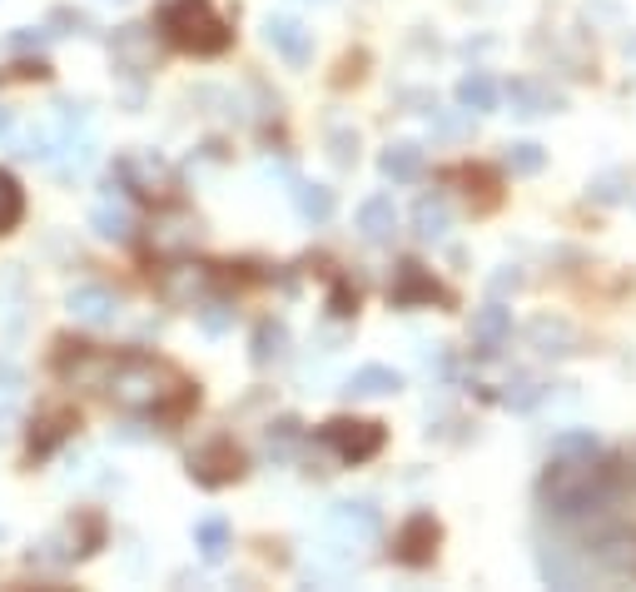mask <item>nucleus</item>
Masks as SVG:
<instances>
[{
    "mask_svg": "<svg viewBox=\"0 0 636 592\" xmlns=\"http://www.w3.org/2000/svg\"><path fill=\"white\" fill-rule=\"evenodd\" d=\"M507 169H512V175H543L547 169V150L537 140H518V144H507Z\"/></svg>",
    "mask_w": 636,
    "mask_h": 592,
    "instance_id": "c85d7f7f",
    "label": "nucleus"
},
{
    "mask_svg": "<svg viewBox=\"0 0 636 592\" xmlns=\"http://www.w3.org/2000/svg\"><path fill=\"white\" fill-rule=\"evenodd\" d=\"M194 547H200L204 563H219V557L229 553V518L209 513V518L194 522Z\"/></svg>",
    "mask_w": 636,
    "mask_h": 592,
    "instance_id": "bb28decb",
    "label": "nucleus"
},
{
    "mask_svg": "<svg viewBox=\"0 0 636 592\" xmlns=\"http://www.w3.org/2000/svg\"><path fill=\"white\" fill-rule=\"evenodd\" d=\"M329 314H333V319H354V314H358V289L348 285V279H339V285H333Z\"/></svg>",
    "mask_w": 636,
    "mask_h": 592,
    "instance_id": "f704fd0d",
    "label": "nucleus"
},
{
    "mask_svg": "<svg viewBox=\"0 0 636 592\" xmlns=\"http://www.w3.org/2000/svg\"><path fill=\"white\" fill-rule=\"evenodd\" d=\"M518 289H522V274L512 269V264L493 274V294H518Z\"/></svg>",
    "mask_w": 636,
    "mask_h": 592,
    "instance_id": "58836bf2",
    "label": "nucleus"
},
{
    "mask_svg": "<svg viewBox=\"0 0 636 592\" xmlns=\"http://www.w3.org/2000/svg\"><path fill=\"white\" fill-rule=\"evenodd\" d=\"M527 339L543 358H567V354H577L582 349V333L567 319H557V314H537V319L527 324Z\"/></svg>",
    "mask_w": 636,
    "mask_h": 592,
    "instance_id": "4468645a",
    "label": "nucleus"
},
{
    "mask_svg": "<svg viewBox=\"0 0 636 592\" xmlns=\"http://www.w3.org/2000/svg\"><path fill=\"white\" fill-rule=\"evenodd\" d=\"M304 439V428H298V418H279V424L269 428V453L274 458H283V453H294V443Z\"/></svg>",
    "mask_w": 636,
    "mask_h": 592,
    "instance_id": "72a5a7b5",
    "label": "nucleus"
},
{
    "mask_svg": "<svg viewBox=\"0 0 636 592\" xmlns=\"http://www.w3.org/2000/svg\"><path fill=\"white\" fill-rule=\"evenodd\" d=\"M437 543H443V528H437L433 513H412L398 528V538H393V557L403 568H428L437 557Z\"/></svg>",
    "mask_w": 636,
    "mask_h": 592,
    "instance_id": "6e6552de",
    "label": "nucleus"
},
{
    "mask_svg": "<svg viewBox=\"0 0 636 592\" xmlns=\"http://www.w3.org/2000/svg\"><path fill=\"white\" fill-rule=\"evenodd\" d=\"M543 578L552 582V588H577L582 568H577V563H567V557L552 547V553H543Z\"/></svg>",
    "mask_w": 636,
    "mask_h": 592,
    "instance_id": "473e14b6",
    "label": "nucleus"
},
{
    "mask_svg": "<svg viewBox=\"0 0 636 592\" xmlns=\"http://www.w3.org/2000/svg\"><path fill=\"white\" fill-rule=\"evenodd\" d=\"M552 453L557 458H592L597 453V433L592 428H567V433L552 439Z\"/></svg>",
    "mask_w": 636,
    "mask_h": 592,
    "instance_id": "7c9ffc66",
    "label": "nucleus"
},
{
    "mask_svg": "<svg viewBox=\"0 0 636 592\" xmlns=\"http://www.w3.org/2000/svg\"><path fill=\"white\" fill-rule=\"evenodd\" d=\"M283 349H289V329H283L279 319H264L259 329H254V339H249V358H254V368L279 364Z\"/></svg>",
    "mask_w": 636,
    "mask_h": 592,
    "instance_id": "393cba45",
    "label": "nucleus"
},
{
    "mask_svg": "<svg viewBox=\"0 0 636 592\" xmlns=\"http://www.w3.org/2000/svg\"><path fill=\"white\" fill-rule=\"evenodd\" d=\"M194 314H200V324H204L209 333H225L229 319H234V308H225V304H200Z\"/></svg>",
    "mask_w": 636,
    "mask_h": 592,
    "instance_id": "e433bc0d",
    "label": "nucleus"
},
{
    "mask_svg": "<svg viewBox=\"0 0 636 592\" xmlns=\"http://www.w3.org/2000/svg\"><path fill=\"white\" fill-rule=\"evenodd\" d=\"M383 424H368V418H333V424L318 428V443L339 453V463H368L383 449Z\"/></svg>",
    "mask_w": 636,
    "mask_h": 592,
    "instance_id": "20e7f679",
    "label": "nucleus"
},
{
    "mask_svg": "<svg viewBox=\"0 0 636 592\" xmlns=\"http://www.w3.org/2000/svg\"><path fill=\"white\" fill-rule=\"evenodd\" d=\"M622 488V478L612 468H592V458H557V468H547L537 493L543 508L557 518H587L612 503V493Z\"/></svg>",
    "mask_w": 636,
    "mask_h": 592,
    "instance_id": "f03ea898",
    "label": "nucleus"
},
{
    "mask_svg": "<svg viewBox=\"0 0 636 592\" xmlns=\"http://www.w3.org/2000/svg\"><path fill=\"white\" fill-rule=\"evenodd\" d=\"M105 364H110V354L94 344H75V339H60L55 344V374L65 383H75V389H100Z\"/></svg>",
    "mask_w": 636,
    "mask_h": 592,
    "instance_id": "1a4fd4ad",
    "label": "nucleus"
},
{
    "mask_svg": "<svg viewBox=\"0 0 636 592\" xmlns=\"http://www.w3.org/2000/svg\"><path fill=\"white\" fill-rule=\"evenodd\" d=\"M389 299H393L398 308L448 304V289L437 285V279H433V274H428L418 260H398V269H393V285H389Z\"/></svg>",
    "mask_w": 636,
    "mask_h": 592,
    "instance_id": "9d476101",
    "label": "nucleus"
},
{
    "mask_svg": "<svg viewBox=\"0 0 636 592\" xmlns=\"http://www.w3.org/2000/svg\"><path fill=\"white\" fill-rule=\"evenodd\" d=\"M378 169H383L393 185H412V179L423 175V144H412V140L389 144V150L378 154Z\"/></svg>",
    "mask_w": 636,
    "mask_h": 592,
    "instance_id": "6ab92c4d",
    "label": "nucleus"
},
{
    "mask_svg": "<svg viewBox=\"0 0 636 592\" xmlns=\"http://www.w3.org/2000/svg\"><path fill=\"white\" fill-rule=\"evenodd\" d=\"M497 100H503V90H497V80L487 71H468L458 80V105L468 110V115H493Z\"/></svg>",
    "mask_w": 636,
    "mask_h": 592,
    "instance_id": "aec40b11",
    "label": "nucleus"
},
{
    "mask_svg": "<svg viewBox=\"0 0 636 592\" xmlns=\"http://www.w3.org/2000/svg\"><path fill=\"white\" fill-rule=\"evenodd\" d=\"M398 389H403V374L389 364H364L354 379H348V393H354V399H383V393H398Z\"/></svg>",
    "mask_w": 636,
    "mask_h": 592,
    "instance_id": "4be33fe9",
    "label": "nucleus"
},
{
    "mask_svg": "<svg viewBox=\"0 0 636 592\" xmlns=\"http://www.w3.org/2000/svg\"><path fill=\"white\" fill-rule=\"evenodd\" d=\"M358 235H364L368 244H393V235H398V204H393L389 194L364 200L358 204Z\"/></svg>",
    "mask_w": 636,
    "mask_h": 592,
    "instance_id": "a211bd4d",
    "label": "nucleus"
},
{
    "mask_svg": "<svg viewBox=\"0 0 636 592\" xmlns=\"http://www.w3.org/2000/svg\"><path fill=\"white\" fill-rule=\"evenodd\" d=\"M115 179L125 190L140 194V200H169V190H175V175H169V165L160 154H119Z\"/></svg>",
    "mask_w": 636,
    "mask_h": 592,
    "instance_id": "423d86ee",
    "label": "nucleus"
},
{
    "mask_svg": "<svg viewBox=\"0 0 636 592\" xmlns=\"http://www.w3.org/2000/svg\"><path fill=\"white\" fill-rule=\"evenodd\" d=\"M189 478H194L200 488H225V483H234V478H244V453H239L229 439L204 443V449L189 453Z\"/></svg>",
    "mask_w": 636,
    "mask_h": 592,
    "instance_id": "0eeeda50",
    "label": "nucleus"
},
{
    "mask_svg": "<svg viewBox=\"0 0 636 592\" xmlns=\"http://www.w3.org/2000/svg\"><path fill=\"white\" fill-rule=\"evenodd\" d=\"M607 572H622V578H636V533H612L601 538L597 553H592Z\"/></svg>",
    "mask_w": 636,
    "mask_h": 592,
    "instance_id": "b1692460",
    "label": "nucleus"
},
{
    "mask_svg": "<svg viewBox=\"0 0 636 592\" xmlns=\"http://www.w3.org/2000/svg\"><path fill=\"white\" fill-rule=\"evenodd\" d=\"M622 185H626V175H597V179L587 185V190H592V200L616 204V200H622Z\"/></svg>",
    "mask_w": 636,
    "mask_h": 592,
    "instance_id": "c9c22d12",
    "label": "nucleus"
},
{
    "mask_svg": "<svg viewBox=\"0 0 636 592\" xmlns=\"http://www.w3.org/2000/svg\"><path fill=\"white\" fill-rule=\"evenodd\" d=\"M15 389H21V368L0 358V393H15Z\"/></svg>",
    "mask_w": 636,
    "mask_h": 592,
    "instance_id": "a19ab883",
    "label": "nucleus"
},
{
    "mask_svg": "<svg viewBox=\"0 0 636 592\" xmlns=\"http://www.w3.org/2000/svg\"><path fill=\"white\" fill-rule=\"evenodd\" d=\"M71 428H80V414H75V408H55V414H46L36 428H30V458L55 453L60 439H71Z\"/></svg>",
    "mask_w": 636,
    "mask_h": 592,
    "instance_id": "412c9836",
    "label": "nucleus"
},
{
    "mask_svg": "<svg viewBox=\"0 0 636 592\" xmlns=\"http://www.w3.org/2000/svg\"><path fill=\"white\" fill-rule=\"evenodd\" d=\"M507 339H512V314H507L497 299L472 314V344H478V358H493Z\"/></svg>",
    "mask_w": 636,
    "mask_h": 592,
    "instance_id": "dca6fc26",
    "label": "nucleus"
},
{
    "mask_svg": "<svg viewBox=\"0 0 636 592\" xmlns=\"http://www.w3.org/2000/svg\"><path fill=\"white\" fill-rule=\"evenodd\" d=\"M46 40H50V25H46V30H15L11 46H15V50H40Z\"/></svg>",
    "mask_w": 636,
    "mask_h": 592,
    "instance_id": "ea45409f",
    "label": "nucleus"
},
{
    "mask_svg": "<svg viewBox=\"0 0 636 592\" xmlns=\"http://www.w3.org/2000/svg\"><path fill=\"white\" fill-rule=\"evenodd\" d=\"M0 424H11V403H0Z\"/></svg>",
    "mask_w": 636,
    "mask_h": 592,
    "instance_id": "c03bdc74",
    "label": "nucleus"
},
{
    "mask_svg": "<svg viewBox=\"0 0 636 592\" xmlns=\"http://www.w3.org/2000/svg\"><path fill=\"white\" fill-rule=\"evenodd\" d=\"M71 314L80 324H90V329H110V324L119 319V299L110 294L105 285H80V289H71Z\"/></svg>",
    "mask_w": 636,
    "mask_h": 592,
    "instance_id": "2eb2a0df",
    "label": "nucleus"
},
{
    "mask_svg": "<svg viewBox=\"0 0 636 592\" xmlns=\"http://www.w3.org/2000/svg\"><path fill=\"white\" fill-rule=\"evenodd\" d=\"M507 105H512V115L537 119V115H557L567 100H562V90H552V85L537 80V75H518V80L507 85Z\"/></svg>",
    "mask_w": 636,
    "mask_h": 592,
    "instance_id": "9b49d317",
    "label": "nucleus"
},
{
    "mask_svg": "<svg viewBox=\"0 0 636 592\" xmlns=\"http://www.w3.org/2000/svg\"><path fill=\"white\" fill-rule=\"evenodd\" d=\"M412 229H418V239H443L453 229V210L443 194H423V200L412 204Z\"/></svg>",
    "mask_w": 636,
    "mask_h": 592,
    "instance_id": "5701e85b",
    "label": "nucleus"
},
{
    "mask_svg": "<svg viewBox=\"0 0 636 592\" xmlns=\"http://www.w3.org/2000/svg\"><path fill=\"white\" fill-rule=\"evenodd\" d=\"M11 125H15V115L5 105H0V135H11Z\"/></svg>",
    "mask_w": 636,
    "mask_h": 592,
    "instance_id": "79ce46f5",
    "label": "nucleus"
},
{
    "mask_svg": "<svg viewBox=\"0 0 636 592\" xmlns=\"http://www.w3.org/2000/svg\"><path fill=\"white\" fill-rule=\"evenodd\" d=\"M543 399H547V383H537V379H518V383H507V393H503V403H507V408H518V414L537 408Z\"/></svg>",
    "mask_w": 636,
    "mask_h": 592,
    "instance_id": "2f4dec72",
    "label": "nucleus"
},
{
    "mask_svg": "<svg viewBox=\"0 0 636 592\" xmlns=\"http://www.w3.org/2000/svg\"><path fill=\"white\" fill-rule=\"evenodd\" d=\"M154 289H160V299L175 308H189V304H204L214 289V264H165V269L154 274Z\"/></svg>",
    "mask_w": 636,
    "mask_h": 592,
    "instance_id": "39448f33",
    "label": "nucleus"
},
{
    "mask_svg": "<svg viewBox=\"0 0 636 592\" xmlns=\"http://www.w3.org/2000/svg\"><path fill=\"white\" fill-rule=\"evenodd\" d=\"M333 160H339L343 169H348V165H358V135L333 130Z\"/></svg>",
    "mask_w": 636,
    "mask_h": 592,
    "instance_id": "4c0bfd02",
    "label": "nucleus"
},
{
    "mask_svg": "<svg viewBox=\"0 0 636 592\" xmlns=\"http://www.w3.org/2000/svg\"><path fill=\"white\" fill-rule=\"evenodd\" d=\"M90 229L100 239H115V244H125V239H135V219L125 204H94L90 210Z\"/></svg>",
    "mask_w": 636,
    "mask_h": 592,
    "instance_id": "a878e982",
    "label": "nucleus"
},
{
    "mask_svg": "<svg viewBox=\"0 0 636 592\" xmlns=\"http://www.w3.org/2000/svg\"><path fill=\"white\" fill-rule=\"evenodd\" d=\"M294 204H298V214H304L308 225H329L333 219V190L329 185H294Z\"/></svg>",
    "mask_w": 636,
    "mask_h": 592,
    "instance_id": "cd10ccee",
    "label": "nucleus"
},
{
    "mask_svg": "<svg viewBox=\"0 0 636 592\" xmlns=\"http://www.w3.org/2000/svg\"><path fill=\"white\" fill-rule=\"evenodd\" d=\"M329 522L339 528V533L354 538V543H373L378 528H383V513H378L368 497H358V503H333Z\"/></svg>",
    "mask_w": 636,
    "mask_h": 592,
    "instance_id": "f3484780",
    "label": "nucleus"
},
{
    "mask_svg": "<svg viewBox=\"0 0 636 592\" xmlns=\"http://www.w3.org/2000/svg\"><path fill=\"white\" fill-rule=\"evenodd\" d=\"M160 30L185 55H225L234 40L229 21L214 11V0H169L160 11Z\"/></svg>",
    "mask_w": 636,
    "mask_h": 592,
    "instance_id": "7ed1b4c3",
    "label": "nucleus"
},
{
    "mask_svg": "<svg viewBox=\"0 0 636 592\" xmlns=\"http://www.w3.org/2000/svg\"><path fill=\"white\" fill-rule=\"evenodd\" d=\"M100 393H105L115 408H125V414L165 418V424L185 418L189 403L200 399V389H194L175 364H165V358H154V354H110Z\"/></svg>",
    "mask_w": 636,
    "mask_h": 592,
    "instance_id": "f257e3e1",
    "label": "nucleus"
},
{
    "mask_svg": "<svg viewBox=\"0 0 636 592\" xmlns=\"http://www.w3.org/2000/svg\"><path fill=\"white\" fill-rule=\"evenodd\" d=\"M622 50H626V60H632V71H636V30L626 36V46H622Z\"/></svg>",
    "mask_w": 636,
    "mask_h": 592,
    "instance_id": "37998d69",
    "label": "nucleus"
},
{
    "mask_svg": "<svg viewBox=\"0 0 636 592\" xmlns=\"http://www.w3.org/2000/svg\"><path fill=\"white\" fill-rule=\"evenodd\" d=\"M25 214V200H21V185H15L5 169H0V235H11L15 225H21Z\"/></svg>",
    "mask_w": 636,
    "mask_h": 592,
    "instance_id": "c756f323",
    "label": "nucleus"
},
{
    "mask_svg": "<svg viewBox=\"0 0 636 592\" xmlns=\"http://www.w3.org/2000/svg\"><path fill=\"white\" fill-rule=\"evenodd\" d=\"M264 40H269L289 65H308V60H314V30H308L304 21H294V15H269V21H264Z\"/></svg>",
    "mask_w": 636,
    "mask_h": 592,
    "instance_id": "f8f14e48",
    "label": "nucleus"
},
{
    "mask_svg": "<svg viewBox=\"0 0 636 592\" xmlns=\"http://www.w3.org/2000/svg\"><path fill=\"white\" fill-rule=\"evenodd\" d=\"M110 50H115V71L119 75L154 71V36H150V25H119L115 40H110Z\"/></svg>",
    "mask_w": 636,
    "mask_h": 592,
    "instance_id": "ddd939ff",
    "label": "nucleus"
}]
</instances>
